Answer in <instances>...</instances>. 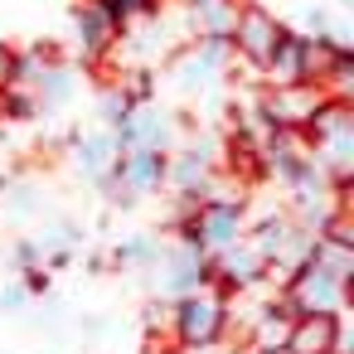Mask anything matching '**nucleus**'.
Returning <instances> with one entry per match:
<instances>
[{"label": "nucleus", "instance_id": "f257e3e1", "mask_svg": "<svg viewBox=\"0 0 354 354\" xmlns=\"http://www.w3.org/2000/svg\"><path fill=\"white\" fill-rule=\"evenodd\" d=\"M228 320V301L214 286H199L180 301H170V335L180 349H214Z\"/></svg>", "mask_w": 354, "mask_h": 354}, {"label": "nucleus", "instance_id": "f03ea898", "mask_svg": "<svg viewBox=\"0 0 354 354\" xmlns=\"http://www.w3.org/2000/svg\"><path fill=\"white\" fill-rule=\"evenodd\" d=\"M257 117L272 127V131H306L310 117L330 102L315 83H291V88H262L257 97Z\"/></svg>", "mask_w": 354, "mask_h": 354}, {"label": "nucleus", "instance_id": "7ed1b4c3", "mask_svg": "<svg viewBox=\"0 0 354 354\" xmlns=\"http://www.w3.org/2000/svg\"><path fill=\"white\" fill-rule=\"evenodd\" d=\"M281 20L262 6V0H243L238 6V20H233V59H243L248 68H262L267 59H272V49H277V39H281Z\"/></svg>", "mask_w": 354, "mask_h": 354}, {"label": "nucleus", "instance_id": "20e7f679", "mask_svg": "<svg viewBox=\"0 0 354 354\" xmlns=\"http://www.w3.org/2000/svg\"><path fill=\"white\" fill-rule=\"evenodd\" d=\"M354 286V281H349ZM349 286L344 281H335V277H325V272H315V267H301L291 281H286V301H291V310L296 315H339L344 306H349Z\"/></svg>", "mask_w": 354, "mask_h": 354}, {"label": "nucleus", "instance_id": "39448f33", "mask_svg": "<svg viewBox=\"0 0 354 354\" xmlns=\"http://www.w3.org/2000/svg\"><path fill=\"white\" fill-rule=\"evenodd\" d=\"M151 272H156V281H160V291H165L170 301H180V296L209 286V257H204L194 243H175L170 252H160V262H156Z\"/></svg>", "mask_w": 354, "mask_h": 354}, {"label": "nucleus", "instance_id": "423d86ee", "mask_svg": "<svg viewBox=\"0 0 354 354\" xmlns=\"http://www.w3.org/2000/svg\"><path fill=\"white\" fill-rule=\"evenodd\" d=\"M286 354H349L339 315H296L286 330Z\"/></svg>", "mask_w": 354, "mask_h": 354}, {"label": "nucleus", "instance_id": "0eeeda50", "mask_svg": "<svg viewBox=\"0 0 354 354\" xmlns=\"http://www.w3.org/2000/svg\"><path fill=\"white\" fill-rule=\"evenodd\" d=\"M73 30H78V49H83L88 64H102V59L122 44V35H117V25H112V15H107L102 0H78Z\"/></svg>", "mask_w": 354, "mask_h": 354}, {"label": "nucleus", "instance_id": "6e6552de", "mask_svg": "<svg viewBox=\"0 0 354 354\" xmlns=\"http://www.w3.org/2000/svg\"><path fill=\"white\" fill-rule=\"evenodd\" d=\"M301 54H306V35L281 30V39H277V49H272V59L257 68V73H262V83H267V88H291V83H306V73H301Z\"/></svg>", "mask_w": 354, "mask_h": 354}, {"label": "nucleus", "instance_id": "1a4fd4ad", "mask_svg": "<svg viewBox=\"0 0 354 354\" xmlns=\"http://www.w3.org/2000/svg\"><path fill=\"white\" fill-rule=\"evenodd\" d=\"M73 160H78V170H88L93 180H107L112 170H117V160H122V146H117V131H88V136H78L73 141Z\"/></svg>", "mask_w": 354, "mask_h": 354}, {"label": "nucleus", "instance_id": "9d476101", "mask_svg": "<svg viewBox=\"0 0 354 354\" xmlns=\"http://www.w3.org/2000/svg\"><path fill=\"white\" fill-rule=\"evenodd\" d=\"M306 267H315V272H325V277H335V281H354V248H344V243H330V238H315L310 243V257H306Z\"/></svg>", "mask_w": 354, "mask_h": 354}, {"label": "nucleus", "instance_id": "9b49d317", "mask_svg": "<svg viewBox=\"0 0 354 354\" xmlns=\"http://www.w3.org/2000/svg\"><path fill=\"white\" fill-rule=\"evenodd\" d=\"M160 238L156 233H136V238H127V243H117V252H112V262L117 267H136V272H151L156 262H160Z\"/></svg>", "mask_w": 354, "mask_h": 354}, {"label": "nucleus", "instance_id": "f8f14e48", "mask_svg": "<svg viewBox=\"0 0 354 354\" xmlns=\"http://www.w3.org/2000/svg\"><path fill=\"white\" fill-rule=\"evenodd\" d=\"M97 112H102L107 131H122V127H127V117H131V102H127L112 83H102V93H97Z\"/></svg>", "mask_w": 354, "mask_h": 354}, {"label": "nucleus", "instance_id": "ddd939ff", "mask_svg": "<svg viewBox=\"0 0 354 354\" xmlns=\"http://www.w3.org/2000/svg\"><path fill=\"white\" fill-rule=\"evenodd\" d=\"M0 117H10V122H30V117H39L35 93H30V88H6V93H0Z\"/></svg>", "mask_w": 354, "mask_h": 354}, {"label": "nucleus", "instance_id": "4468645a", "mask_svg": "<svg viewBox=\"0 0 354 354\" xmlns=\"http://www.w3.org/2000/svg\"><path fill=\"white\" fill-rule=\"evenodd\" d=\"M15 83H20V49L0 44V93H6V88H15Z\"/></svg>", "mask_w": 354, "mask_h": 354}, {"label": "nucleus", "instance_id": "2eb2a0df", "mask_svg": "<svg viewBox=\"0 0 354 354\" xmlns=\"http://www.w3.org/2000/svg\"><path fill=\"white\" fill-rule=\"evenodd\" d=\"M25 301H30V291H25L20 281H15V286H6V291H0V310H20Z\"/></svg>", "mask_w": 354, "mask_h": 354}, {"label": "nucleus", "instance_id": "dca6fc26", "mask_svg": "<svg viewBox=\"0 0 354 354\" xmlns=\"http://www.w3.org/2000/svg\"><path fill=\"white\" fill-rule=\"evenodd\" d=\"M252 354H286V349H281V344H277V349H252Z\"/></svg>", "mask_w": 354, "mask_h": 354}, {"label": "nucleus", "instance_id": "f3484780", "mask_svg": "<svg viewBox=\"0 0 354 354\" xmlns=\"http://www.w3.org/2000/svg\"><path fill=\"white\" fill-rule=\"evenodd\" d=\"M102 6H107V0H102Z\"/></svg>", "mask_w": 354, "mask_h": 354}]
</instances>
